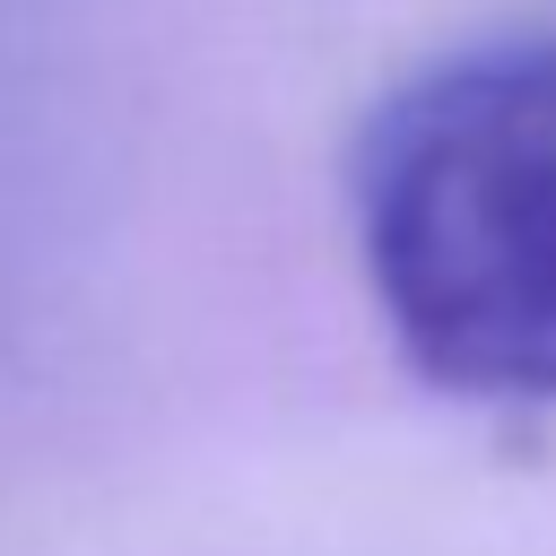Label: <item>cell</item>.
Instances as JSON below:
<instances>
[{
    "instance_id": "obj_1",
    "label": "cell",
    "mask_w": 556,
    "mask_h": 556,
    "mask_svg": "<svg viewBox=\"0 0 556 556\" xmlns=\"http://www.w3.org/2000/svg\"><path fill=\"white\" fill-rule=\"evenodd\" d=\"M356 243L434 391L556 408V43L408 78L356 139Z\"/></svg>"
}]
</instances>
